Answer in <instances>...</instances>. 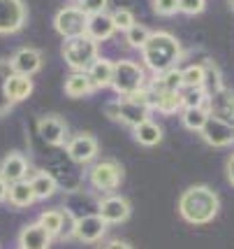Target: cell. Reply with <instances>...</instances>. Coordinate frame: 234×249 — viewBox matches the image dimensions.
<instances>
[{
  "mask_svg": "<svg viewBox=\"0 0 234 249\" xmlns=\"http://www.w3.org/2000/svg\"><path fill=\"white\" fill-rule=\"evenodd\" d=\"M227 179H230L234 186V154H232V159L227 161Z\"/></svg>",
  "mask_w": 234,
  "mask_h": 249,
  "instance_id": "obj_39",
  "label": "cell"
},
{
  "mask_svg": "<svg viewBox=\"0 0 234 249\" xmlns=\"http://www.w3.org/2000/svg\"><path fill=\"white\" fill-rule=\"evenodd\" d=\"M105 112H107V117H109V119L118 121V100H111V103H107Z\"/></svg>",
  "mask_w": 234,
  "mask_h": 249,
  "instance_id": "obj_36",
  "label": "cell"
},
{
  "mask_svg": "<svg viewBox=\"0 0 234 249\" xmlns=\"http://www.w3.org/2000/svg\"><path fill=\"white\" fill-rule=\"evenodd\" d=\"M12 72L14 70H12V65H10V58H0V117H5L14 107V103L7 98V91H5V84H7Z\"/></svg>",
  "mask_w": 234,
  "mask_h": 249,
  "instance_id": "obj_26",
  "label": "cell"
},
{
  "mask_svg": "<svg viewBox=\"0 0 234 249\" xmlns=\"http://www.w3.org/2000/svg\"><path fill=\"white\" fill-rule=\"evenodd\" d=\"M86 23H88V17H86L77 5H67V7L56 12V17H53V28H56V33H58L61 37H65V40L84 35Z\"/></svg>",
  "mask_w": 234,
  "mask_h": 249,
  "instance_id": "obj_6",
  "label": "cell"
},
{
  "mask_svg": "<svg viewBox=\"0 0 234 249\" xmlns=\"http://www.w3.org/2000/svg\"><path fill=\"white\" fill-rule=\"evenodd\" d=\"M28 184L32 186L35 198H51V196L56 194V189H58V182H56V177H53L49 170H37V173L28 179Z\"/></svg>",
  "mask_w": 234,
  "mask_h": 249,
  "instance_id": "obj_21",
  "label": "cell"
},
{
  "mask_svg": "<svg viewBox=\"0 0 234 249\" xmlns=\"http://www.w3.org/2000/svg\"><path fill=\"white\" fill-rule=\"evenodd\" d=\"M206 100H209V96L204 93V89H188L186 93H181L183 109H190V107H206Z\"/></svg>",
  "mask_w": 234,
  "mask_h": 249,
  "instance_id": "obj_32",
  "label": "cell"
},
{
  "mask_svg": "<svg viewBox=\"0 0 234 249\" xmlns=\"http://www.w3.org/2000/svg\"><path fill=\"white\" fill-rule=\"evenodd\" d=\"M72 2H77V0H72Z\"/></svg>",
  "mask_w": 234,
  "mask_h": 249,
  "instance_id": "obj_41",
  "label": "cell"
},
{
  "mask_svg": "<svg viewBox=\"0 0 234 249\" xmlns=\"http://www.w3.org/2000/svg\"><path fill=\"white\" fill-rule=\"evenodd\" d=\"M7 194H10V184L0 177V203H2V200H7Z\"/></svg>",
  "mask_w": 234,
  "mask_h": 249,
  "instance_id": "obj_38",
  "label": "cell"
},
{
  "mask_svg": "<svg viewBox=\"0 0 234 249\" xmlns=\"http://www.w3.org/2000/svg\"><path fill=\"white\" fill-rule=\"evenodd\" d=\"M97 214L105 224H123L130 217V200L123 196H107L97 203Z\"/></svg>",
  "mask_w": 234,
  "mask_h": 249,
  "instance_id": "obj_11",
  "label": "cell"
},
{
  "mask_svg": "<svg viewBox=\"0 0 234 249\" xmlns=\"http://www.w3.org/2000/svg\"><path fill=\"white\" fill-rule=\"evenodd\" d=\"M204 65L202 63H192L188 68L181 70V82L186 89H202L204 87Z\"/></svg>",
  "mask_w": 234,
  "mask_h": 249,
  "instance_id": "obj_29",
  "label": "cell"
},
{
  "mask_svg": "<svg viewBox=\"0 0 234 249\" xmlns=\"http://www.w3.org/2000/svg\"><path fill=\"white\" fill-rule=\"evenodd\" d=\"M227 2H230V10L234 12V0H227Z\"/></svg>",
  "mask_w": 234,
  "mask_h": 249,
  "instance_id": "obj_40",
  "label": "cell"
},
{
  "mask_svg": "<svg viewBox=\"0 0 234 249\" xmlns=\"http://www.w3.org/2000/svg\"><path fill=\"white\" fill-rule=\"evenodd\" d=\"M218 196L211 191L209 186L197 184L186 189L179 198V214H181L188 224H209L216 214H218Z\"/></svg>",
  "mask_w": 234,
  "mask_h": 249,
  "instance_id": "obj_2",
  "label": "cell"
},
{
  "mask_svg": "<svg viewBox=\"0 0 234 249\" xmlns=\"http://www.w3.org/2000/svg\"><path fill=\"white\" fill-rule=\"evenodd\" d=\"M32 79L26 75H16V72H12L10 79H7V84H5V91H7V98H10L12 103L16 105V103H21L26 98H31L32 93Z\"/></svg>",
  "mask_w": 234,
  "mask_h": 249,
  "instance_id": "obj_19",
  "label": "cell"
},
{
  "mask_svg": "<svg viewBox=\"0 0 234 249\" xmlns=\"http://www.w3.org/2000/svg\"><path fill=\"white\" fill-rule=\"evenodd\" d=\"M7 198H10V203L14 207H31L32 203L37 200L35 194H32V186L28 184L26 179L10 184V194H7Z\"/></svg>",
  "mask_w": 234,
  "mask_h": 249,
  "instance_id": "obj_24",
  "label": "cell"
},
{
  "mask_svg": "<svg viewBox=\"0 0 234 249\" xmlns=\"http://www.w3.org/2000/svg\"><path fill=\"white\" fill-rule=\"evenodd\" d=\"M88 179H91L93 189L102 191V194H111V191L121 184V179H123V168H121V163L114 161V159H102V161H97L95 165L91 168Z\"/></svg>",
  "mask_w": 234,
  "mask_h": 249,
  "instance_id": "obj_5",
  "label": "cell"
},
{
  "mask_svg": "<svg viewBox=\"0 0 234 249\" xmlns=\"http://www.w3.org/2000/svg\"><path fill=\"white\" fill-rule=\"evenodd\" d=\"M42 63H44V56L35 47H19L10 56V65L16 75H26V77L35 75V72L42 70Z\"/></svg>",
  "mask_w": 234,
  "mask_h": 249,
  "instance_id": "obj_8",
  "label": "cell"
},
{
  "mask_svg": "<svg viewBox=\"0 0 234 249\" xmlns=\"http://www.w3.org/2000/svg\"><path fill=\"white\" fill-rule=\"evenodd\" d=\"M86 75L91 79L93 89H105L111 87V75H114V61L109 58H97L95 63L86 70Z\"/></svg>",
  "mask_w": 234,
  "mask_h": 249,
  "instance_id": "obj_20",
  "label": "cell"
},
{
  "mask_svg": "<svg viewBox=\"0 0 234 249\" xmlns=\"http://www.w3.org/2000/svg\"><path fill=\"white\" fill-rule=\"evenodd\" d=\"M149 35H151V31L146 28V26L135 23V26H132V28L125 33V42H128V47H132V49H139V52H141V47L146 44Z\"/></svg>",
  "mask_w": 234,
  "mask_h": 249,
  "instance_id": "obj_30",
  "label": "cell"
},
{
  "mask_svg": "<svg viewBox=\"0 0 234 249\" xmlns=\"http://www.w3.org/2000/svg\"><path fill=\"white\" fill-rule=\"evenodd\" d=\"M206 112H209V117H216V119L234 126V93L230 89H220L218 93L209 96Z\"/></svg>",
  "mask_w": 234,
  "mask_h": 249,
  "instance_id": "obj_14",
  "label": "cell"
},
{
  "mask_svg": "<svg viewBox=\"0 0 234 249\" xmlns=\"http://www.w3.org/2000/svg\"><path fill=\"white\" fill-rule=\"evenodd\" d=\"M37 133L47 144L51 147H63L67 142V124L56 114H47L37 119Z\"/></svg>",
  "mask_w": 234,
  "mask_h": 249,
  "instance_id": "obj_9",
  "label": "cell"
},
{
  "mask_svg": "<svg viewBox=\"0 0 234 249\" xmlns=\"http://www.w3.org/2000/svg\"><path fill=\"white\" fill-rule=\"evenodd\" d=\"M141 58L149 70H153L156 75H162L172 68H176V63L183 58V47L172 33L153 31L146 44L141 47Z\"/></svg>",
  "mask_w": 234,
  "mask_h": 249,
  "instance_id": "obj_1",
  "label": "cell"
},
{
  "mask_svg": "<svg viewBox=\"0 0 234 249\" xmlns=\"http://www.w3.org/2000/svg\"><path fill=\"white\" fill-rule=\"evenodd\" d=\"M132 135H135V140H137L139 144H144V147H156V144L162 140V128H160L156 121L146 119L132 128Z\"/></svg>",
  "mask_w": 234,
  "mask_h": 249,
  "instance_id": "obj_22",
  "label": "cell"
},
{
  "mask_svg": "<svg viewBox=\"0 0 234 249\" xmlns=\"http://www.w3.org/2000/svg\"><path fill=\"white\" fill-rule=\"evenodd\" d=\"M51 235L40 224H28L19 233V249H49Z\"/></svg>",
  "mask_w": 234,
  "mask_h": 249,
  "instance_id": "obj_16",
  "label": "cell"
},
{
  "mask_svg": "<svg viewBox=\"0 0 234 249\" xmlns=\"http://www.w3.org/2000/svg\"><path fill=\"white\" fill-rule=\"evenodd\" d=\"M95 89L91 84V79L86 72H72V75L65 79V93L70 98H86L91 96Z\"/></svg>",
  "mask_w": 234,
  "mask_h": 249,
  "instance_id": "obj_23",
  "label": "cell"
},
{
  "mask_svg": "<svg viewBox=\"0 0 234 249\" xmlns=\"http://www.w3.org/2000/svg\"><path fill=\"white\" fill-rule=\"evenodd\" d=\"M204 65V93L206 96H213V93H218L220 89H225V84H223V77H220V70H218V65L213 63V61H206V63H202Z\"/></svg>",
  "mask_w": 234,
  "mask_h": 249,
  "instance_id": "obj_25",
  "label": "cell"
},
{
  "mask_svg": "<svg viewBox=\"0 0 234 249\" xmlns=\"http://www.w3.org/2000/svg\"><path fill=\"white\" fill-rule=\"evenodd\" d=\"M114 23H111V17L102 12V14H93L88 17V23H86V35L93 40V42H107L111 35H114Z\"/></svg>",
  "mask_w": 234,
  "mask_h": 249,
  "instance_id": "obj_17",
  "label": "cell"
},
{
  "mask_svg": "<svg viewBox=\"0 0 234 249\" xmlns=\"http://www.w3.org/2000/svg\"><path fill=\"white\" fill-rule=\"evenodd\" d=\"M65 63L72 68V72H86L91 65L100 58V44L93 42L88 35H79V37H70L65 40L61 47Z\"/></svg>",
  "mask_w": 234,
  "mask_h": 249,
  "instance_id": "obj_3",
  "label": "cell"
},
{
  "mask_svg": "<svg viewBox=\"0 0 234 249\" xmlns=\"http://www.w3.org/2000/svg\"><path fill=\"white\" fill-rule=\"evenodd\" d=\"M28 21V7L23 0H0V35L23 31Z\"/></svg>",
  "mask_w": 234,
  "mask_h": 249,
  "instance_id": "obj_7",
  "label": "cell"
},
{
  "mask_svg": "<svg viewBox=\"0 0 234 249\" xmlns=\"http://www.w3.org/2000/svg\"><path fill=\"white\" fill-rule=\"evenodd\" d=\"M206 119H209V112H206V107H190V109H183V126L188 130H200L204 128V124H206Z\"/></svg>",
  "mask_w": 234,
  "mask_h": 249,
  "instance_id": "obj_28",
  "label": "cell"
},
{
  "mask_svg": "<svg viewBox=\"0 0 234 249\" xmlns=\"http://www.w3.org/2000/svg\"><path fill=\"white\" fill-rule=\"evenodd\" d=\"M28 170H31L28 159L19 152H10L5 159H2V163H0V177H2L7 184H14V182L26 179Z\"/></svg>",
  "mask_w": 234,
  "mask_h": 249,
  "instance_id": "obj_15",
  "label": "cell"
},
{
  "mask_svg": "<svg viewBox=\"0 0 234 249\" xmlns=\"http://www.w3.org/2000/svg\"><path fill=\"white\" fill-rule=\"evenodd\" d=\"M109 5V0H77V7L84 12L86 17H93V14H102Z\"/></svg>",
  "mask_w": 234,
  "mask_h": 249,
  "instance_id": "obj_33",
  "label": "cell"
},
{
  "mask_svg": "<svg viewBox=\"0 0 234 249\" xmlns=\"http://www.w3.org/2000/svg\"><path fill=\"white\" fill-rule=\"evenodd\" d=\"M100 249H132L128 242H123V240H111V242H105Z\"/></svg>",
  "mask_w": 234,
  "mask_h": 249,
  "instance_id": "obj_37",
  "label": "cell"
},
{
  "mask_svg": "<svg viewBox=\"0 0 234 249\" xmlns=\"http://www.w3.org/2000/svg\"><path fill=\"white\" fill-rule=\"evenodd\" d=\"M65 152H67L70 161L79 163V165H86V163H91L97 156V140L91 133H81V135H77V138H72V140L67 142Z\"/></svg>",
  "mask_w": 234,
  "mask_h": 249,
  "instance_id": "obj_10",
  "label": "cell"
},
{
  "mask_svg": "<svg viewBox=\"0 0 234 249\" xmlns=\"http://www.w3.org/2000/svg\"><path fill=\"white\" fill-rule=\"evenodd\" d=\"M202 10H204V0H179V12L200 14Z\"/></svg>",
  "mask_w": 234,
  "mask_h": 249,
  "instance_id": "obj_35",
  "label": "cell"
},
{
  "mask_svg": "<svg viewBox=\"0 0 234 249\" xmlns=\"http://www.w3.org/2000/svg\"><path fill=\"white\" fill-rule=\"evenodd\" d=\"M146 119H149V107L137 105V103H132L128 98H118V121H123V124L135 128L137 124Z\"/></svg>",
  "mask_w": 234,
  "mask_h": 249,
  "instance_id": "obj_18",
  "label": "cell"
},
{
  "mask_svg": "<svg viewBox=\"0 0 234 249\" xmlns=\"http://www.w3.org/2000/svg\"><path fill=\"white\" fill-rule=\"evenodd\" d=\"M111 23H114V31H123V33H128L132 26H135V14L130 10H125V7H118V10H114L111 14Z\"/></svg>",
  "mask_w": 234,
  "mask_h": 249,
  "instance_id": "obj_31",
  "label": "cell"
},
{
  "mask_svg": "<svg viewBox=\"0 0 234 249\" xmlns=\"http://www.w3.org/2000/svg\"><path fill=\"white\" fill-rule=\"evenodd\" d=\"M146 82V72L144 68L130 58H121L114 63V75H111V89L116 91L121 98H128L135 93L137 89L144 87Z\"/></svg>",
  "mask_w": 234,
  "mask_h": 249,
  "instance_id": "obj_4",
  "label": "cell"
},
{
  "mask_svg": "<svg viewBox=\"0 0 234 249\" xmlns=\"http://www.w3.org/2000/svg\"><path fill=\"white\" fill-rule=\"evenodd\" d=\"M40 226L51 235H61V231H63V210H44L42 214H40V221H37Z\"/></svg>",
  "mask_w": 234,
  "mask_h": 249,
  "instance_id": "obj_27",
  "label": "cell"
},
{
  "mask_svg": "<svg viewBox=\"0 0 234 249\" xmlns=\"http://www.w3.org/2000/svg\"><path fill=\"white\" fill-rule=\"evenodd\" d=\"M200 133L211 147H230V144H234V126L216 119V117H209Z\"/></svg>",
  "mask_w": 234,
  "mask_h": 249,
  "instance_id": "obj_13",
  "label": "cell"
},
{
  "mask_svg": "<svg viewBox=\"0 0 234 249\" xmlns=\"http://www.w3.org/2000/svg\"><path fill=\"white\" fill-rule=\"evenodd\" d=\"M151 7L156 14H162V17H172L179 12V0H151Z\"/></svg>",
  "mask_w": 234,
  "mask_h": 249,
  "instance_id": "obj_34",
  "label": "cell"
},
{
  "mask_svg": "<svg viewBox=\"0 0 234 249\" xmlns=\"http://www.w3.org/2000/svg\"><path fill=\"white\" fill-rule=\"evenodd\" d=\"M107 231V224L102 221L100 214H84V217H77L75 221V235L79 242H86V245H93L97 240H102Z\"/></svg>",
  "mask_w": 234,
  "mask_h": 249,
  "instance_id": "obj_12",
  "label": "cell"
}]
</instances>
